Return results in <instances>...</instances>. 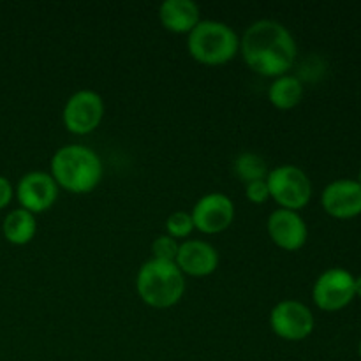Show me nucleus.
Returning a JSON list of instances; mask_svg holds the SVG:
<instances>
[{
    "mask_svg": "<svg viewBox=\"0 0 361 361\" xmlns=\"http://www.w3.org/2000/svg\"><path fill=\"white\" fill-rule=\"evenodd\" d=\"M14 197V187L6 176L0 175V210L7 208Z\"/></svg>",
    "mask_w": 361,
    "mask_h": 361,
    "instance_id": "412c9836",
    "label": "nucleus"
},
{
    "mask_svg": "<svg viewBox=\"0 0 361 361\" xmlns=\"http://www.w3.org/2000/svg\"><path fill=\"white\" fill-rule=\"evenodd\" d=\"M240 53L254 73L275 80L291 71L298 46L284 25L275 20H259L240 39Z\"/></svg>",
    "mask_w": 361,
    "mask_h": 361,
    "instance_id": "f257e3e1",
    "label": "nucleus"
},
{
    "mask_svg": "<svg viewBox=\"0 0 361 361\" xmlns=\"http://www.w3.org/2000/svg\"><path fill=\"white\" fill-rule=\"evenodd\" d=\"M187 49L203 66H224L240 51V37L229 25L217 20H204L187 35Z\"/></svg>",
    "mask_w": 361,
    "mask_h": 361,
    "instance_id": "20e7f679",
    "label": "nucleus"
},
{
    "mask_svg": "<svg viewBox=\"0 0 361 361\" xmlns=\"http://www.w3.org/2000/svg\"><path fill=\"white\" fill-rule=\"evenodd\" d=\"M355 295L361 298V275L358 277H355Z\"/></svg>",
    "mask_w": 361,
    "mask_h": 361,
    "instance_id": "4be33fe9",
    "label": "nucleus"
},
{
    "mask_svg": "<svg viewBox=\"0 0 361 361\" xmlns=\"http://www.w3.org/2000/svg\"><path fill=\"white\" fill-rule=\"evenodd\" d=\"M270 326L282 341L302 342L312 335L316 319L305 303L298 300H282L271 309Z\"/></svg>",
    "mask_w": 361,
    "mask_h": 361,
    "instance_id": "0eeeda50",
    "label": "nucleus"
},
{
    "mask_svg": "<svg viewBox=\"0 0 361 361\" xmlns=\"http://www.w3.org/2000/svg\"><path fill=\"white\" fill-rule=\"evenodd\" d=\"M321 204L330 217L338 221L358 217L361 215V185L351 178L334 180L324 187Z\"/></svg>",
    "mask_w": 361,
    "mask_h": 361,
    "instance_id": "9b49d317",
    "label": "nucleus"
},
{
    "mask_svg": "<svg viewBox=\"0 0 361 361\" xmlns=\"http://www.w3.org/2000/svg\"><path fill=\"white\" fill-rule=\"evenodd\" d=\"M190 215L194 229L204 235H219L235 221V203L222 192H208L196 201Z\"/></svg>",
    "mask_w": 361,
    "mask_h": 361,
    "instance_id": "1a4fd4ad",
    "label": "nucleus"
},
{
    "mask_svg": "<svg viewBox=\"0 0 361 361\" xmlns=\"http://www.w3.org/2000/svg\"><path fill=\"white\" fill-rule=\"evenodd\" d=\"M166 235L175 240H187L194 231V222L190 212H173L166 219Z\"/></svg>",
    "mask_w": 361,
    "mask_h": 361,
    "instance_id": "a211bd4d",
    "label": "nucleus"
},
{
    "mask_svg": "<svg viewBox=\"0 0 361 361\" xmlns=\"http://www.w3.org/2000/svg\"><path fill=\"white\" fill-rule=\"evenodd\" d=\"M235 175L242 180L243 183L257 182V180H267L268 176V164L261 155L252 154V152H245L240 154L235 161Z\"/></svg>",
    "mask_w": 361,
    "mask_h": 361,
    "instance_id": "f3484780",
    "label": "nucleus"
},
{
    "mask_svg": "<svg viewBox=\"0 0 361 361\" xmlns=\"http://www.w3.org/2000/svg\"><path fill=\"white\" fill-rule=\"evenodd\" d=\"M178 249H180L178 240L171 238V236H168L166 233L164 235H159L157 238L152 242V254H154V259L175 263Z\"/></svg>",
    "mask_w": 361,
    "mask_h": 361,
    "instance_id": "6ab92c4d",
    "label": "nucleus"
},
{
    "mask_svg": "<svg viewBox=\"0 0 361 361\" xmlns=\"http://www.w3.org/2000/svg\"><path fill=\"white\" fill-rule=\"evenodd\" d=\"M159 20L166 30L189 35L201 21V11L192 0H166L159 7Z\"/></svg>",
    "mask_w": 361,
    "mask_h": 361,
    "instance_id": "4468645a",
    "label": "nucleus"
},
{
    "mask_svg": "<svg viewBox=\"0 0 361 361\" xmlns=\"http://www.w3.org/2000/svg\"><path fill=\"white\" fill-rule=\"evenodd\" d=\"M358 355H360V358H361V341H360V344H358Z\"/></svg>",
    "mask_w": 361,
    "mask_h": 361,
    "instance_id": "b1692460",
    "label": "nucleus"
},
{
    "mask_svg": "<svg viewBox=\"0 0 361 361\" xmlns=\"http://www.w3.org/2000/svg\"><path fill=\"white\" fill-rule=\"evenodd\" d=\"M59 185L46 171H28L18 182L14 189L20 208L37 215L49 210L59 197Z\"/></svg>",
    "mask_w": 361,
    "mask_h": 361,
    "instance_id": "9d476101",
    "label": "nucleus"
},
{
    "mask_svg": "<svg viewBox=\"0 0 361 361\" xmlns=\"http://www.w3.org/2000/svg\"><path fill=\"white\" fill-rule=\"evenodd\" d=\"M312 298L317 309L324 312H338L345 309L355 295V275L344 268H330L314 282Z\"/></svg>",
    "mask_w": 361,
    "mask_h": 361,
    "instance_id": "6e6552de",
    "label": "nucleus"
},
{
    "mask_svg": "<svg viewBox=\"0 0 361 361\" xmlns=\"http://www.w3.org/2000/svg\"><path fill=\"white\" fill-rule=\"evenodd\" d=\"M137 296L157 310L175 307L185 293V275L175 263L154 259L143 264L136 277Z\"/></svg>",
    "mask_w": 361,
    "mask_h": 361,
    "instance_id": "7ed1b4c3",
    "label": "nucleus"
},
{
    "mask_svg": "<svg viewBox=\"0 0 361 361\" xmlns=\"http://www.w3.org/2000/svg\"><path fill=\"white\" fill-rule=\"evenodd\" d=\"M270 200L284 210L300 212L312 200V182L302 168L282 164L270 169L267 176Z\"/></svg>",
    "mask_w": 361,
    "mask_h": 361,
    "instance_id": "39448f33",
    "label": "nucleus"
},
{
    "mask_svg": "<svg viewBox=\"0 0 361 361\" xmlns=\"http://www.w3.org/2000/svg\"><path fill=\"white\" fill-rule=\"evenodd\" d=\"M37 233V221L35 215L23 208L11 210L2 221V235L11 245H27L34 240Z\"/></svg>",
    "mask_w": 361,
    "mask_h": 361,
    "instance_id": "2eb2a0df",
    "label": "nucleus"
},
{
    "mask_svg": "<svg viewBox=\"0 0 361 361\" xmlns=\"http://www.w3.org/2000/svg\"><path fill=\"white\" fill-rule=\"evenodd\" d=\"M104 116V101L95 90H78L67 99L62 111L63 127L74 136L94 133Z\"/></svg>",
    "mask_w": 361,
    "mask_h": 361,
    "instance_id": "423d86ee",
    "label": "nucleus"
},
{
    "mask_svg": "<svg viewBox=\"0 0 361 361\" xmlns=\"http://www.w3.org/2000/svg\"><path fill=\"white\" fill-rule=\"evenodd\" d=\"M267 229L271 242L279 249L288 250V252L300 250L309 238L307 222L303 221L302 215L298 212L284 210V208H277L275 212H271L267 222Z\"/></svg>",
    "mask_w": 361,
    "mask_h": 361,
    "instance_id": "f8f14e48",
    "label": "nucleus"
},
{
    "mask_svg": "<svg viewBox=\"0 0 361 361\" xmlns=\"http://www.w3.org/2000/svg\"><path fill=\"white\" fill-rule=\"evenodd\" d=\"M356 182H358L360 185H361V169H360V173H358V180H356Z\"/></svg>",
    "mask_w": 361,
    "mask_h": 361,
    "instance_id": "5701e85b",
    "label": "nucleus"
},
{
    "mask_svg": "<svg viewBox=\"0 0 361 361\" xmlns=\"http://www.w3.org/2000/svg\"><path fill=\"white\" fill-rule=\"evenodd\" d=\"M268 99H270L271 106L281 111H288V109L296 108L303 99V83L300 78L293 76V74H284L271 81L270 88H268Z\"/></svg>",
    "mask_w": 361,
    "mask_h": 361,
    "instance_id": "dca6fc26",
    "label": "nucleus"
},
{
    "mask_svg": "<svg viewBox=\"0 0 361 361\" xmlns=\"http://www.w3.org/2000/svg\"><path fill=\"white\" fill-rule=\"evenodd\" d=\"M245 197L254 204H263L270 200V190H268L267 180H257L245 185Z\"/></svg>",
    "mask_w": 361,
    "mask_h": 361,
    "instance_id": "aec40b11",
    "label": "nucleus"
},
{
    "mask_svg": "<svg viewBox=\"0 0 361 361\" xmlns=\"http://www.w3.org/2000/svg\"><path fill=\"white\" fill-rule=\"evenodd\" d=\"M49 175L59 189L73 194H88L101 183L102 161L90 147L66 145L53 154Z\"/></svg>",
    "mask_w": 361,
    "mask_h": 361,
    "instance_id": "f03ea898",
    "label": "nucleus"
},
{
    "mask_svg": "<svg viewBox=\"0 0 361 361\" xmlns=\"http://www.w3.org/2000/svg\"><path fill=\"white\" fill-rule=\"evenodd\" d=\"M175 264L183 275L208 277L219 267V252L212 243L203 240H183L180 243Z\"/></svg>",
    "mask_w": 361,
    "mask_h": 361,
    "instance_id": "ddd939ff",
    "label": "nucleus"
}]
</instances>
